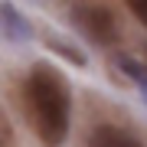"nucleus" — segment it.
<instances>
[{
  "label": "nucleus",
  "instance_id": "3",
  "mask_svg": "<svg viewBox=\"0 0 147 147\" xmlns=\"http://www.w3.org/2000/svg\"><path fill=\"white\" fill-rule=\"evenodd\" d=\"M88 147H144V144L137 141V137H131L127 131L115 127V124H101V127L92 131Z\"/></svg>",
  "mask_w": 147,
  "mask_h": 147
},
{
  "label": "nucleus",
  "instance_id": "6",
  "mask_svg": "<svg viewBox=\"0 0 147 147\" xmlns=\"http://www.w3.org/2000/svg\"><path fill=\"white\" fill-rule=\"evenodd\" d=\"M127 10H131L137 20L147 26V0H127Z\"/></svg>",
  "mask_w": 147,
  "mask_h": 147
},
{
  "label": "nucleus",
  "instance_id": "5",
  "mask_svg": "<svg viewBox=\"0 0 147 147\" xmlns=\"http://www.w3.org/2000/svg\"><path fill=\"white\" fill-rule=\"evenodd\" d=\"M0 16H3V23H7V30H10L13 39H26L30 26H26V20H20V16H16V10H13L10 3H0Z\"/></svg>",
  "mask_w": 147,
  "mask_h": 147
},
{
  "label": "nucleus",
  "instance_id": "2",
  "mask_svg": "<svg viewBox=\"0 0 147 147\" xmlns=\"http://www.w3.org/2000/svg\"><path fill=\"white\" fill-rule=\"evenodd\" d=\"M72 20L85 30V36H92L95 42H115L118 26H115V16H111L105 7H79L72 13Z\"/></svg>",
  "mask_w": 147,
  "mask_h": 147
},
{
  "label": "nucleus",
  "instance_id": "1",
  "mask_svg": "<svg viewBox=\"0 0 147 147\" xmlns=\"http://www.w3.org/2000/svg\"><path fill=\"white\" fill-rule=\"evenodd\" d=\"M26 98L42 144L59 147L69 134V115H72V92L65 75L56 65L39 62L26 79Z\"/></svg>",
  "mask_w": 147,
  "mask_h": 147
},
{
  "label": "nucleus",
  "instance_id": "4",
  "mask_svg": "<svg viewBox=\"0 0 147 147\" xmlns=\"http://www.w3.org/2000/svg\"><path fill=\"white\" fill-rule=\"evenodd\" d=\"M118 69L127 75V79H134L137 85H141V92L147 95V65L144 62H137V59H131V56H118Z\"/></svg>",
  "mask_w": 147,
  "mask_h": 147
},
{
  "label": "nucleus",
  "instance_id": "7",
  "mask_svg": "<svg viewBox=\"0 0 147 147\" xmlns=\"http://www.w3.org/2000/svg\"><path fill=\"white\" fill-rule=\"evenodd\" d=\"M0 147H13V131L3 121V115H0Z\"/></svg>",
  "mask_w": 147,
  "mask_h": 147
}]
</instances>
